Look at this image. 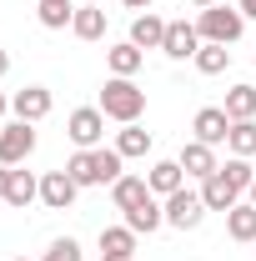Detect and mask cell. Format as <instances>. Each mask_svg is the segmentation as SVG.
<instances>
[{
	"label": "cell",
	"mask_w": 256,
	"mask_h": 261,
	"mask_svg": "<svg viewBox=\"0 0 256 261\" xmlns=\"http://www.w3.org/2000/svg\"><path fill=\"white\" fill-rule=\"evenodd\" d=\"M100 116L106 121H121V126H131V121H141L146 116V91L131 81V75H111L106 86H100Z\"/></svg>",
	"instance_id": "obj_1"
},
{
	"label": "cell",
	"mask_w": 256,
	"mask_h": 261,
	"mask_svg": "<svg viewBox=\"0 0 256 261\" xmlns=\"http://www.w3.org/2000/svg\"><path fill=\"white\" fill-rule=\"evenodd\" d=\"M196 31L201 40H216V45H236L241 31H246V15L236 10V5H211V10H196Z\"/></svg>",
	"instance_id": "obj_2"
},
{
	"label": "cell",
	"mask_w": 256,
	"mask_h": 261,
	"mask_svg": "<svg viewBox=\"0 0 256 261\" xmlns=\"http://www.w3.org/2000/svg\"><path fill=\"white\" fill-rule=\"evenodd\" d=\"M161 211H166V226H176V231H196L206 221V201H201V191H191V186L171 191L161 201Z\"/></svg>",
	"instance_id": "obj_3"
},
{
	"label": "cell",
	"mask_w": 256,
	"mask_h": 261,
	"mask_svg": "<svg viewBox=\"0 0 256 261\" xmlns=\"http://www.w3.org/2000/svg\"><path fill=\"white\" fill-rule=\"evenodd\" d=\"M65 136L75 141V151H96L100 141H106V116H100V106L70 111V116H65Z\"/></svg>",
	"instance_id": "obj_4"
},
{
	"label": "cell",
	"mask_w": 256,
	"mask_h": 261,
	"mask_svg": "<svg viewBox=\"0 0 256 261\" xmlns=\"http://www.w3.org/2000/svg\"><path fill=\"white\" fill-rule=\"evenodd\" d=\"M31 151H35V126H31V121L0 126V166H20Z\"/></svg>",
	"instance_id": "obj_5"
},
{
	"label": "cell",
	"mask_w": 256,
	"mask_h": 261,
	"mask_svg": "<svg viewBox=\"0 0 256 261\" xmlns=\"http://www.w3.org/2000/svg\"><path fill=\"white\" fill-rule=\"evenodd\" d=\"M161 50H166L171 61H196V50H201V31L186 25V20H166V40H161Z\"/></svg>",
	"instance_id": "obj_6"
},
{
	"label": "cell",
	"mask_w": 256,
	"mask_h": 261,
	"mask_svg": "<svg viewBox=\"0 0 256 261\" xmlns=\"http://www.w3.org/2000/svg\"><path fill=\"white\" fill-rule=\"evenodd\" d=\"M75 196H81V186L70 181V171H45V176H40V201H45L50 211H70Z\"/></svg>",
	"instance_id": "obj_7"
},
{
	"label": "cell",
	"mask_w": 256,
	"mask_h": 261,
	"mask_svg": "<svg viewBox=\"0 0 256 261\" xmlns=\"http://www.w3.org/2000/svg\"><path fill=\"white\" fill-rule=\"evenodd\" d=\"M176 161H181V171H186V176H196V181H206V176H216V171H221L216 146H206V141H186Z\"/></svg>",
	"instance_id": "obj_8"
},
{
	"label": "cell",
	"mask_w": 256,
	"mask_h": 261,
	"mask_svg": "<svg viewBox=\"0 0 256 261\" xmlns=\"http://www.w3.org/2000/svg\"><path fill=\"white\" fill-rule=\"evenodd\" d=\"M191 130H196V141H206V146H226V136H231V116H226L221 106H201L196 121H191Z\"/></svg>",
	"instance_id": "obj_9"
},
{
	"label": "cell",
	"mask_w": 256,
	"mask_h": 261,
	"mask_svg": "<svg viewBox=\"0 0 256 261\" xmlns=\"http://www.w3.org/2000/svg\"><path fill=\"white\" fill-rule=\"evenodd\" d=\"M50 106H56V100H50V91H45V86H25V91H15V100H10L15 121H31V126L50 116Z\"/></svg>",
	"instance_id": "obj_10"
},
{
	"label": "cell",
	"mask_w": 256,
	"mask_h": 261,
	"mask_svg": "<svg viewBox=\"0 0 256 261\" xmlns=\"http://www.w3.org/2000/svg\"><path fill=\"white\" fill-rule=\"evenodd\" d=\"M161 40H166V20H161L156 10H141V15L131 20V45H141V50H161Z\"/></svg>",
	"instance_id": "obj_11"
},
{
	"label": "cell",
	"mask_w": 256,
	"mask_h": 261,
	"mask_svg": "<svg viewBox=\"0 0 256 261\" xmlns=\"http://www.w3.org/2000/svg\"><path fill=\"white\" fill-rule=\"evenodd\" d=\"M91 171H96V186H116V181L126 176V156H121L116 146H96V151H91Z\"/></svg>",
	"instance_id": "obj_12"
},
{
	"label": "cell",
	"mask_w": 256,
	"mask_h": 261,
	"mask_svg": "<svg viewBox=\"0 0 256 261\" xmlns=\"http://www.w3.org/2000/svg\"><path fill=\"white\" fill-rule=\"evenodd\" d=\"M146 186H151V196H161V201H166L171 191H181V186H186L181 161H156L151 171H146Z\"/></svg>",
	"instance_id": "obj_13"
},
{
	"label": "cell",
	"mask_w": 256,
	"mask_h": 261,
	"mask_svg": "<svg viewBox=\"0 0 256 261\" xmlns=\"http://www.w3.org/2000/svg\"><path fill=\"white\" fill-rule=\"evenodd\" d=\"M121 216H126V226L136 231V236H141V231L151 236L156 226H166V211H161V196H146L141 206H131V211H121Z\"/></svg>",
	"instance_id": "obj_14"
},
{
	"label": "cell",
	"mask_w": 256,
	"mask_h": 261,
	"mask_svg": "<svg viewBox=\"0 0 256 261\" xmlns=\"http://www.w3.org/2000/svg\"><path fill=\"white\" fill-rule=\"evenodd\" d=\"M201 201H206V211H231V206L241 201V191H236L221 171H216V176H206V181H201Z\"/></svg>",
	"instance_id": "obj_15"
},
{
	"label": "cell",
	"mask_w": 256,
	"mask_h": 261,
	"mask_svg": "<svg viewBox=\"0 0 256 261\" xmlns=\"http://www.w3.org/2000/svg\"><path fill=\"white\" fill-rule=\"evenodd\" d=\"M31 201H40V181H35L31 171H15V166H10V186H5V206L25 211Z\"/></svg>",
	"instance_id": "obj_16"
},
{
	"label": "cell",
	"mask_w": 256,
	"mask_h": 261,
	"mask_svg": "<svg viewBox=\"0 0 256 261\" xmlns=\"http://www.w3.org/2000/svg\"><path fill=\"white\" fill-rule=\"evenodd\" d=\"M226 236L231 241H256V206L251 201H236L226 211Z\"/></svg>",
	"instance_id": "obj_17"
},
{
	"label": "cell",
	"mask_w": 256,
	"mask_h": 261,
	"mask_svg": "<svg viewBox=\"0 0 256 261\" xmlns=\"http://www.w3.org/2000/svg\"><path fill=\"white\" fill-rule=\"evenodd\" d=\"M106 65H111V75H136V70L146 65V50H141V45H131V40H121V45H111V50H106Z\"/></svg>",
	"instance_id": "obj_18"
},
{
	"label": "cell",
	"mask_w": 256,
	"mask_h": 261,
	"mask_svg": "<svg viewBox=\"0 0 256 261\" xmlns=\"http://www.w3.org/2000/svg\"><path fill=\"white\" fill-rule=\"evenodd\" d=\"M70 31H75V40H100V35H106V10H100V5H75Z\"/></svg>",
	"instance_id": "obj_19"
},
{
	"label": "cell",
	"mask_w": 256,
	"mask_h": 261,
	"mask_svg": "<svg viewBox=\"0 0 256 261\" xmlns=\"http://www.w3.org/2000/svg\"><path fill=\"white\" fill-rule=\"evenodd\" d=\"M146 196H151L146 176H121V181L111 186V201H116V211H131V206H141Z\"/></svg>",
	"instance_id": "obj_20"
},
{
	"label": "cell",
	"mask_w": 256,
	"mask_h": 261,
	"mask_svg": "<svg viewBox=\"0 0 256 261\" xmlns=\"http://www.w3.org/2000/svg\"><path fill=\"white\" fill-rule=\"evenodd\" d=\"M221 111L231 116V121H256V86H231Z\"/></svg>",
	"instance_id": "obj_21"
},
{
	"label": "cell",
	"mask_w": 256,
	"mask_h": 261,
	"mask_svg": "<svg viewBox=\"0 0 256 261\" xmlns=\"http://www.w3.org/2000/svg\"><path fill=\"white\" fill-rule=\"evenodd\" d=\"M100 256H136V231L131 226H106L100 231Z\"/></svg>",
	"instance_id": "obj_22"
},
{
	"label": "cell",
	"mask_w": 256,
	"mask_h": 261,
	"mask_svg": "<svg viewBox=\"0 0 256 261\" xmlns=\"http://www.w3.org/2000/svg\"><path fill=\"white\" fill-rule=\"evenodd\" d=\"M116 151H121V156H146V151H151V130L141 126V121H131V126H121V136H116Z\"/></svg>",
	"instance_id": "obj_23"
},
{
	"label": "cell",
	"mask_w": 256,
	"mask_h": 261,
	"mask_svg": "<svg viewBox=\"0 0 256 261\" xmlns=\"http://www.w3.org/2000/svg\"><path fill=\"white\" fill-rule=\"evenodd\" d=\"M226 65H231V50L216 45V40H201V50H196V70H201V75H221Z\"/></svg>",
	"instance_id": "obj_24"
},
{
	"label": "cell",
	"mask_w": 256,
	"mask_h": 261,
	"mask_svg": "<svg viewBox=\"0 0 256 261\" xmlns=\"http://www.w3.org/2000/svg\"><path fill=\"white\" fill-rule=\"evenodd\" d=\"M226 146H231V156H256V121H231V136H226Z\"/></svg>",
	"instance_id": "obj_25"
},
{
	"label": "cell",
	"mask_w": 256,
	"mask_h": 261,
	"mask_svg": "<svg viewBox=\"0 0 256 261\" xmlns=\"http://www.w3.org/2000/svg\"><path fill=\"white\" fill-rule=\"evenodd\" d=\"M75 20V5H61V0H40V25L45 31H65Z\"/></svg>",
	"instance_id": "obj_26"
},
{
	"label": "cell",
	"mask_w": 256,
	"mask_h": 261,
	"mask_svg": "<svg viewBox=\"0 0 256 261\" xmlns=\"http://www.w3.org/2000/svg\"><path fill=\"white\" fill-rule=\"evenodd\" d=\"M221 176L236 186V191H251V181H256V171H251V161H246V156H231V161L221 166Z\"/></svg>",
	"instance_id": "obj_27"
},
{
	"label": "cell",
	"mask_w": 256,
	"mask_h": 261,
	"mask_svg": "<svg viewBox=\"0 0 256 261\" xmlns=\"http://www.w3.org/2000/svg\"><path fill=\"white\" fill-rule=\"evenodd\" d=\"M40 261H81V241H75V236H56Z\"/></svg>",
	"instance_id": "obj_28"
},
{
	"label": "cell",
	"mask_w": 256,
	"mask_h": 261,
	"mask_svg": "<svg viewBox=\"0 0 256 261\" xmlns=\"http://www.w3.org/2000/svg\"><path fill=\"white\" fill-rule=\"evenodd\" d=\"M65 171H70V181H75V186H96V171H91V151H75V156L65 161Z\"/></svg>",
	"instance_id": "obj_29"
},
{
	"label": "cell",
	"mask_w": 256,
	"mask_h": 261,
	"mask_svg": "<svg viewBox=\"0 0 256 261\" xmlns=\"http://www.w3.org/2000/svg\"><path fill=\"white\" fill-rule=\"evenodd\" d=\"M236 10H241L246 20H256V0H236Z\"/></svg>",
	"instance_id": "obj_30"
},
{
	"label": "cell",
	"mask_w": 256,
	"mask_h": 261,
	"mask_svg": "<svg viewBox=\"0 0 256 261\" xmlns=\"http://www.w3.org/2000/svg\"><path fill=\"white\" fill-rule=\"evenodd\" d=\"M5 186H10V166H0V201H5Z\"/></svg>",
	"instance_id": "obj_31"
},
{
	"label": "cell",
	"mask_w": 256,
	"mask_h": 261,
	"mask_svg": "<svg viewBox=\"0 0 256 261\" xmlns=\"http://www.w3.org/2000/svg\"><path fill=\"white\" fill-rule=\"evenodd\" d=\"M126 10H151V0H121Z\"/></svg>",
	"instance_id": "obj_32"
},
{
	"label": "cell",
	"mask_w": 256,
	"mask_h": 261,
	"mask_svg": "<svg viewBox=\"0 0 256 261\" xmlns=\"http://www.w3.org/2000/svg\"><path fill=\"white\" fill-rule=\"evenodd\" d=\"M196 10H211V5H221V0H191Z\"/></svg>",
	"instance_id": "obj_33"
},
{
	"label": "cell",
	"mask_w": 256,
	"mask_h": 261,
	"mask_svg": "<svg viewBox=\"0 0 256 261\" xmlns=\"http://www.w3.org/2000/svg\"><path fill=\"white\" fill-rule=\"evenodd\" d=\"M5 70H10V56H5V50H0V75H5Z\"/></svg>",
	"instance_id": "obj_34"
},
{
	"label": "cell",
	"mask_w": 256,
	"mask_h": 261,
	"mask_svg": "<svg viewBox=\"0 0 256 261\" xmlns=\"http://www.w3.org/2000/svg\"><path fill=\"white\" fill-rule=\"evenodd\" d=\"M246 201H251V206H256V181H251V191H246Z\"/></svg>",
	"instance_id": "obj_35"
},
{
	"label": "cell",
	"mask_w": 256,
	"mask_h": 261,
	"mask_svg": "<svg viewBox=\"0 0 256 261\" xmlns=\"http://www.w3.org/2000/svg\"><path fill=\"white\" fill-rule=\"evenodd\" d=\"M100 261H136V256H100Z\"/></svg>",
	"instance_id": "obj_36"
},
{
	"label": "cell",
	"mask_w": 256,
	"mask_h": 261,
	"mask_svg": "<svg viewBox=\"0 0 256 261\" xmlns=\"http://www.w3.org/2000/svg\"><path fill=\"white\" fill-rule=\"evenodd\" d=\"M5 111H10V100H5V96H0V116H5Z\"/></svg>",
	"instance_id": "obj_37"
},
{
	"label": "cell",
	"mask_w": 256,
	"mask_h": 261,
	"mask_svg": "<svg viewBox=\"0 0 256 261\" xmlns=\"http://www.w3.org/2000/svg\"><path fill=\"white\" fill-rule=\"evenodd\" d=\"M10 261H31V256H10Z\"/></svg>",
	"instance_id": "obj_38"
},
{
	"label": "cell",
	"mask_w": 256,
	"mask_h": 261,
	"mask_svg": "<svg viewBox=\"0 0 256 261\" xmlns=\"http://www.w3.org/2000/svg\"><path fill=\"white\" fill-rule=\"evenodd\" d=\"M61 5H70V0H61Z\"/></svg>",
	"instance_id": "obj_39"
}]
</instances>
